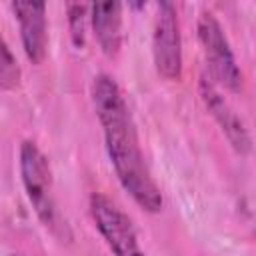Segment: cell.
<instances>
[{"mask_svg": "<svg viewBox=\"0 0 256 256\" xmlns=\"http://www.w3.org/2000/svg\"><path fill=\"white\" fill-rule=\"evenodd\" d=\"M12 12L18 20L20 40L26 58L40 64L46 58L48 32H46V4L44 2H12Z\"/></svg>", "mask_w": 256, "mask_h": 256, "instance_id": "cell-7", "label": "cell"}, {"mask_svg": "<svg viewBox=\"0 0 256 256\" xmlns=\"http://www.w3.org/2000/svg\"><path fill=\"white\" fill-rule=\"evenodd\" d=\"M92 222L114 256H146L132 218L106 194L94 192L88 202Z\"/></svg>", "mask_w": 256, "mask_h": 256, "instance_id": "cell-4", "label": "cell"}, {"mask_svg": "<svg viewBox=\"0 0 256 256\" xmlns=\"http://www.w3.org/2000/svg\"><path fill=\"white\" fill-rule=\"evenodd\" d=\"M152 58L156 72L164 80H180L182 76V36L178 12L172 2L156 4L154 32H152Z\"/></svg>", "mask_w": 256, "mask_h": 256, "instance_id": "cell-5", "label": "cell"}, {"mask_svg": "<svg viewBox=\"0 0 256 256\" xmlns=\"http://www.w3.org/2000/svg\"><path fill=\"white\" fill-rule=\"evenodd\" d=\"M198 92L200 98L206 106V110L212 114V118L218 122L220 130L224 132V136L228 138V142L232 144V148L240 154H246L250 150V136L248 130L244 128L242 120L238 118V114L230 108V104L224 100V96L218 92V86L212 78L202 76L200 84H198Z\"/></svg>", "mask_w": 256, "mask_h": 256, "instance_id": "cell-6", "label": "cell"}, {"mask_svg": "<svg viewBox=\"0 0 256 256\" xmlns=\"http://www.w3.org/2000/svg\"><path fill=\"white\" fill-rule=\"evenodd\" d=\"M18 80H20L18 62L12 56L6 38H2V46H0V86H2V90H10L18 84Z\"/></svg>", "mask_w": 256, "mask_h": 256, "instance_id": "cell-10", "label": "cell"}, {"mask_svg": "<svg viewBox=\"0 0 256 256\" xmlns=\"http://www.w3.org/2000/svg\"><path fill=\"white\" fill-rule=\"evenodd\" d=\"M92 104L102 126L104 146L118 182L146 212L162 210V192L144 160L138 130L120 84L110 74H98L92 82Z\"/></svg>", "mask_w": 256, "mask_h": 256, "instance_id": "cell-1", "label": "cell"}, {"mask_svg": "<svg viewBox=\"0 0 256 256\" xmlns=\"http://www.w3.org/2000/svg\"><path fill=\"white\" fill-rule=\"evenodd\" d=\"M196 32L206 64L210 68V78L216 82V86H224L230 92H238L242 86V72L236 64L234 52L218 18L212 12L204 10L198 16Z\"/></svg>", "mask_w": 256, "mask_h": 256, "instance_id": "cell-3", "label": "cell"}, {"mask_svg": "<svg viewBox=\"0 0 256 256\" xmlns=\"http://www.w3.org/2000/svg\"><path fill=\"white\" fill-rule=\"evenodd\" d=\"M68 16V32L70 40L76 48H84L86 44V20L90 18V4L82 2H68L66 4Z\"/></svg>", "mask_w": 256, "mask_h": 256, "instance_id": "cell-9", "label": "cell"}, {"mask_svg": "<svg viewBox=\"0 0 256 256\" xmlns=\"http://www.w3.org/2000/svg\"><path fill=\"white\" fill-rule=\"evenodd\" d=\"M20 178L26 190L28 202L32 204L36 216L44 226L56 230L58 222V206L54 198V180L52 168L46 154L38 148L34 140H24L20 144Z\"/></svg>", "mask_w": 256, "mask_h": 256, "instance_id": "cell-2", "label": "cell"}, {"mask_svg": "<svg viewBox=\"0 0 256 256\" xmlns=\"http://www.w3.org/2000/svg\"><path fill=\"white\" fill-rule=\"evenodd\" d=\"M90 22L102 52L106 56H116L122 48V4L120 2L90 4Z\"/></svg>", "mask_w": 256, "mask_h": 256, "instance_id": "cell-8", "label": "cell"}]
</instances>
